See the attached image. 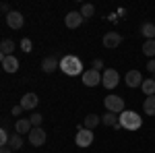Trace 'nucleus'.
<instances>
[{
    "label": "nucleus",
    "mask_w": 155,
    "mask_h": 153,
    "mask_svg": "<svg viewBox=\"0 0 155 153\" xmlns=\"http://www.w3.org/2000/svg\"><path fill=\"white\" fill-rule=\"evenodd\" d=\"M81 81H83V85H87V87H95V85L101 83V75H99V71H95V68H89V71H85L83 75H81Z\"/></svg>",
    "instance_id": "6"
},
{
    "label": "nucleus",
    "mask_w": 155,
    "mask_h": 153,
    "mask_svg": "<svg viewBox=\"0 0 155 153\" xmlns=\"http://www.w3.org/2000/svg\"><path fill=\"white\" fill-rule=\"evenodd\" d=\"M8 147H11L12 151H15V149H21V147H23V135H19V132H15V135H11V141H8Z\"/></svg>",
    "instance_id": "21"
},
{
    "label": "nucleus",
    "mask_w": 155,
    "mask_h": 153,
    "mask_svg": "<svg viewBox=\"0 0 155 153\" xmlns=\"http://www.w3.org/2000/svg\"><path fill=\"white\" fill-rule=\"evenodd\" d=\"M145 68H147V71H149V72H153V75H155V58H151V60H149Z\"/></svg>",
    "instance_id": "29"
},
{
    "label": "nucleus",
    "mask_w": 155,
    "mask_h": 153,
    "mask_svg": "<svg viewBox=\"0 0 155 153\" xmlns=\"http://www.w3.org/2000/svg\"><path fill=\"white\" fill-rule=\"evenodd\" d=\"M12 50H15V42L12 39H2V44H0V58L12 56Z\"/></svg>",
    "instance_id": "17"
},
{
    "label": "nucleus",
    "mask_w": 155,
    "mask_h": 153,
    "mask_svg": "<svg viewBox=\"0 0 155 153\" xmlns=\"http://www.w3.org/2000/svg\"><path fill=\"white\" fill-rule=\"evenodd\" d=\"M91 66H93L95 71H101V68H104V60H101V58H95V60H93V64H91Z\"/></svg>",
    "instance_id": "28"
},
{
    "label": "nucleus",
    "mask_w": 155,
    "mask_h": 153,
    "mask_svg": "<svg viewBox=\"0 0 155 153\" xmlns=\"http://www.w3.org/2000/svg\"><path fill=\"white\" fill-rule=\"evenodd\" d=\"M56 68H60V60L56 58V56H48V58H44V62H41V71L44 72H54Z\"/></svg>",
    "instance_id": "12"
},
{
    "label": "nucleus",
    "mask_w": 155,
    "mask_h": 153,
    "mask_svg": "<svg viewBox=\"0 0 155 153\" xmlns=\"http://www.w3.org/2000/svg\"><path fill=\"white\" fill-rule=\"evenodd\" d=\"M83 21H85L83 15H81V12H77V11H71L66 17H64V23H66L68 29H77V27H81Z\"/></svg>",
    "instance_id": "8"
},
{
    "label": "nucleus",
    "mask_w": 155,
    "mask_h": 153,
    "mask_svg": "<svg viewBox=\"0 0 155 153\" xmlns=\"http://www.w3.org/2000/svg\"><path fill=\"white\" fill-rule=\"evenodd\" d=\"M120 128H126V130H139L143 126V118L139 116L137 112H132V110H124L122 114H120Z\"/></svg>",
    "instance_id": "2"
},
{
    "label": "nucleus",
    "mask_w": 155,
    "mask_h": 153,
    "mask_svg": "<svg viewBox=\"0 0 155 153\" xmlns=\"http://www.w3.org/2000/svg\"><path fill=\"white\" fill-rule=\"evenodd\" d=\"M141 89H143V93L147 95V97L155 95V81H153V79H145L143 85H141Z\"/></svg>",
    "instance_id": "20"
},
{
    "label": "nucleus",
    "mask_w": 155,
    "mask_h": 153,
    "mask_svg": "<svg viewBox=\"0 0 155 153\" xmlns=\"http://www.w3.org/2000/svg\"><path fill=\"white\" fill-rule=\"evenodd\" d=\"M2 60V68H4V72H17L19 71V60L15 58V56H4Z\"/></svg>",
    "instance_id": "13"
},
{
    "label": "nucleus",
    "mask_w": 155,
    "mask_h": 153,
    "mask_svg": "<svg viewBox=\"0 0 155 153\" xmlns=\"http://www.w3.org/2000/svg\"><path fill=\"white\" fill-rule=\"evenodd\" d=\"M21 50L27 52V54H29V52H33V44H31V39H27V37L21 39Z\"/></svg>",
    "instance_id": "25"
},
{
    "label": "nucleus",
    "mask_w": 155,
    "mask_h": 153,
    "mask_svg": "<svg viewBox=\"0 0 155 153\" xmlns=\"http://www.w3.org/2000/svg\"><path fill=\"white\" fill-rule=\"evenodd\" d=\"M141 33H143L147 39H155V25L153 23H145L141 27Z\"/></svg>",
    "instance_id": "23"
},
{
    "label": "nucleus",
    "mask_w": 155,
    "mask_h": 153,
    "mask_svg": "<svg viewBox=\"0 0 155 153\" xmlns=\"http://www.w3.org/2000/svg\"><path fill=\"white\" fill-rule=\"evenodd\" d=\"M0 153H12V149H11V147H2V151H0Z\"/></svg>",
    "instance_id": "32"
},
{
    "label": "nucleus",
    "mask_w": 155,
    "mask_h": 153,
    "mask_svg": "<svg viewBox=\"0 0 155 153\" xmlns=\"http://www.w3.org/2000/svg\"><path fill=\"white\" fill-rule=\"evenodd\" d=\"M25 23V19H23V15L19 11H11L8 15H6V25L11 27V29H21Z\"/></svg>",
    "instance_id": "9"
},
{
    "label": "nucleus",
    "mask_w": 155,
    "mask_h": 153,
    "mask_svg": "<svg viewBox=\"0 0 155 153\" xmlns=\"http://www.w3.org/2000/svg\"><path fill=\"white\" fill-rule=\"evenodd\" d=\"M81 15H83V19H91L95 15V6L93 4H83L81 6Z\"/></svg>",
    "instance_id": "24"
},
{
    "label": "nucleus",
    "mask_w": 155,
    "mask_h": 153,
    "mask_svg": "<svg viewBox=\"0 0 155 153\" xmlns=\"http://www.w3.org/2000/svg\"><path fill=\"white\" fill-rule=\"evenodd\" d=\"M126 85L132 87V89H134V87H141V85H143V75L139 71H128L126 72Z\"/></svg>",
    "instance_id": "11"
},
{
    "label": "nucleus",
    "mask_w": 155,
    "mask_h": 153,
    "mask_svg": "<svg viewBox=\"0 0 155 153\" xmlns=\"http://www.w3.org/2000/svg\"><path fill=\"white\" fill-rule=\"evenodd\" d=\"M153 81H155V75H153Z\"/></svg>",
    "instance_id": "33"
},
{
    "label": "nucleus",
    "mask_w": 155,
    "mask_h": 153,
    "mask_svg": "<svg viewBox=\"0 0 155 153\" xmlns=\"http://www.w3.org/2000/svg\"><path fill=\"white\" fill-rule=\"evenodd\" d=\"M118 83H120L118 71H114V68H106V71H104V75H101V85H104L106 89H114Z\"/></svg>",
    "instance_id": "4"
},
{
    "label": "nucleus",
    "mask_w": 155,
    "mask_h": 153,
    "mask_svg": "<svg viewBox=\"0 0 155 153\" xmlns=\"http://www.w3.org/2000/svg\"><path fill=\"white\" fill-rule=\"evenodd\" d=\"M0 8H2V12H6V15H8V12H11V6H8V4H6V2H2V6H0Z\"/></svg>",
    "instance_id": "31"
},
{
    "label": "nucleus",
    "mask_w": 155,
    "mask_h": 153,
    "mask_svg": "<svg viewBox=\"0 0 155 153\" xmlns=\"http://www.w3.org/2000/svg\"><path fill=\"white\" fill-rule=\"evenodd\" d=\"M29 122H31V126H33V128H37V126H41L44 118H41V114H33V116L29 118Z\"/></svg>",
    "instance_id": "26"
},
{
    "label": "nucleus",
    "mask_w": 155,
    "mask_h": 153,
    "mask_svg": "<svg viewBox=\"0 0 155 153\" xmlns=\"http://www.w3.org/2000/svg\"><path fill=\"white\" fill-rule=\"evenodd\" d=\"M48 139V135H46V130L41 128V126H37V128H31L29 132V143L33 145V147H41L44 143Z\"/></svg>",
    "instance_id": "7"
},
{
    "label": "nucleus",
    "mask_w": 155,
    "mask_h": 153,
    "mask_svg": "<svg viewBox=\"0 0 155 153\" xmlns=\"http://www.w3.org/2000/svg\"><path fill=\"white\" fill-rule=\"evenodd\" d=\"M74 143L79 145V147H89L91 143H93V130H89V128H79L77 130V137H74Z\"/></svg>",
    "instance_id": "5"
},
{
    "label": "nucleus",
    "mask_w": 155,
    "mask_h": 153,
    "mask_svg": "<svg viewBox=\"0 0 155 153\" xmlns=\"http://www.w3.org/2000/svg\"><path fill=\"white\" fill-rule=\"evenodd\" d=\"M21 112H23V106H21V104H19V106H15V108H12V116H19Z\"/></svg>",
    "instance_id": "30"
},
{
    "label": "nucleus",
    "mask_w": 155,
    "mask_h": 153,
    "mask_svg": "<svg viewBox=\"0 0 155 153\" xmlns=\"http://www.w3.org/2000/svg\"><path fill=\"white\" fill-rule=\"evenodd\" d=\"M101 124H106V126H114V128H120V118L116 114H112V112H106L104 116H101Z\"/></svg>",
    "instance_id": "15"
},
{
    "label": "nucleus",
    "mask_w": 155,
    "mask_h": 153,
    "mask_svg": "<svg viewBox=\"0 0 155 153\" xmlns=\"http://www.w3.org/2000/svg\"><path fill=\"white\" fill-rule=\"evenodd\" d=\"M143 110L147 116H155V95H151V97H147L143 101Z\"/></svg>",
    "instance_id": "19"
},
{
    "label": "nucleus",
    "mask_w": 155,
    "mask_h": 153,
    "mask_svg": "<svg viewBox=\"0 0 155 153\" xmlns=\"http://www.w3.org/2000/svg\"><path fill=\"white\" fill-rule=\"evenodd\" d=\"M120 44H122V35L116 33V31H110V33L104 35V46H106L107 50H114V48H118Z\"/></svg>",
    "instance_id": "10"
},
{
    "label": "nucleus",
    "mask_w": 155,
    "mask_h": 153,
    "mask_svg": "<svg viewBox=\"0 0 155 153\" xmlns=\"http://www.w3.org/2000/svg\"><path fill=\"white\" fill-rule=\"evenodd\" d=\"M31 122L27 120V118H21V120H17V124H15V130L19 132V135H29L31 132Z\"/></svg>",
    "instance_id": "16"
},
{
    "label": "nucleus",
    "mask_w": 155,
    "mask_h": 153,
    "mask_svg": "<svg viewBox=\"0 0 155 153\" xmlns=\"http://www.w3.org/2000/svg\"><path fill=\"white\" fill-rule=\"evenodd\" d=\"M85 128H89V130H93L97 126V124H101V116H97V114H89V116L85 118Z\"/></svg>",
    "instance_id": "18"
},
{
    "label": "nucleus",
    "mask_w": 155,
    "mask_h": 153,
    "mask_svg": "<svg viewBox=\"0 0 155 153\" xmlns=\"http://www.w3.org/2000/svg\"><path fill=\"white\" fill-rule=\"evenodd\" d=\"M104 106H106L107 112H112V114H122L124 112V99L120 97V95H107L104 97Z\"/></svg>",
    "instance_id": "3"
},
{
    "label": "nucleus",
    "mask_w": 155,
    "mask_h": 153,
    "mask_svg": "<svg viewBox=\"0 0 155 153\" xmlns=\"http://www.w3.org/2000/svg\"><path fill=\"white\" fill-rule=\"evenodd\" d=\"M60 68L64 75H68V77H77V75H83V62L79 56H74V54H66V56H62L60 60Z\"/></svg>",
    "instance_id": "1"
},
{
    "label": "nucleus",
    "mask_w": 155,
    "mask_h": 153,
    "mask_svg": "<svg viewBox=\"0 0 155 153\" xmlns=\"http://www.w3.org/2000/svg\"><path fill=\"white\" fill-rule=\"evenodd\" d=\"M143 52L145 56H149V58H155V39H147L143 44Z\"/></svg>",
    "instance_id": "22"
},
{
    "label": "nucleus",
    "mask_w": 155,
    "mask_h": 153,
    "mask_svg": "<svg viewBox=\"0 0 155 153\" xmlns=\"http://www.w3.org/2000/svg\"><path fill=\"white\" fill-rule=\"evenodd\" d=\"M37 95L35 93H25L23 97H21V106H23V110H33V108L37 106Z\"/></svg>",
    "instance_id": "14"
},
{
    "label": "nucleus",
    "mask_w": 155,
    "mask_h": 153,
    "mask_svg": "<svg viewBox=\"0 0 155 153\" xmlns=\"http://www.w3.org/2000/svg\"><path fill=\"white\" fill-rule=\"evenodd\" d=\"M8 141H11V135L2 128L0 130V145H2V147H8Z\"/></svg>",
    "instance_id": "27"
}]
</instances>
